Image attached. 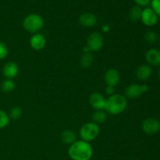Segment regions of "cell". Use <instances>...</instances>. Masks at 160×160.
<instances>
[{
    "instance_id": "obj_22",
    "label": "cell",
    "mask_w": 160,
    "mask_h": 160,
    "mask_svg": "<svg viewBox=\"0 0 160 160\" xmlns=\"http://www.w3.org/2000/svg\"><path fill=\"white\" fill-rule=\"evenodd\" d=\"M9 117L6 112L0 109V129L6 128L9 123Z\"/></svg>"
},
{
    "instance_id": "obj_7",
    "label": "cell",
    "mask_w": 160,
    "mask_h": 160,
    "mask_svg": "<svg viewBox=\"0 0 160 160\" xmlns=\"http://www.w3.org/2000/svg\"><path fill=\"white\" fill-rule=\"evenodd\" d=\"M142 131L147 134H155L160 131V122L155 118H146L142 124Z\"/></svg>"
},
{
    "instance_id": "obj_21",
    "label": "cell",
    "mask_w": 160,
    "mask_h": 160,
    "mask_svg": "<svg viewBox=\"0 0 160 160\" xmlns=\"http://www.w3.org/2000/svg\"><path fill=\"white\" fill-rule=\"evenodd\" d=\"M22 114H23V110H22L21 108L19 107V106H15V107L11 109L9 117V119H11V120H16L20 119L21 117Z\"/></svg>"
},
{
    "instance_id": "obj_19",
    "label": "cell",
    "mask_w": 160,
    "mask_h": 160,
    "mask_svg": "<svg viewBox=\"0 0 160 160\" xmlns=\"http://www.w3.org/2000/svg\"><path fill=\"white\" fill-rule=\"evenodd\" d=\"M93 56L91 52H84L80 59V65L82 68H88L93 62Z\"/></svg>"
},
{
    "instance_id": "obj_15",
    "label": "cell",
    "mask_w": 160,
    "mask_h": 160,
    "mask_svg": "<svg viewBox=\"0 0 160 160\" xmlns=\"http://www.w3.org/2000/svg\"><path fill=\"white\" fill-rule=\"evenodd\" d=\"M152 73V70L150 66L144 64V65L140 66L137 69L136 76H137L138 79L141 80V81H147L151 77Z\"/></svg>"
},
{
    "instance_id": "obj_29",
    "label": "cell",
    "mask_w": 160,
    "mask_h": 160,
    "mask_svg": "<svg viewBox=\"0 0 160 160\" xmlns=\"http://www.w3.org/2000/svg\"><path fill=\"white\" fill-rule=\"evenodd\" d=\"M158 75H159V79H160V70H159V73H158Z\"/></svg>"
},
{
    "instance_id": "obj_20",
    "label": "cell",
    "mask_w": 160,
    "mask_h": 160,
    "mask_svg": "<svg viewBox=\"0 0 160 160\" xmlns=\"http://www.w3.org/2000/svg\"><path fill=\"white\" fill-rule=\"evenodd\" d=\"M1 89L5 93L12 92L15 89V83L11 79H6L2 82Z\"/></svg>"
},
{
    "instance_id": "obj_10",
    "label": "cell",
    "mask_w": 160,
    "mask_h": 160,
    "mask_svg": "<svg viewBox=\"0 0 160 160\" xmlns=\"http://www.w3.org/2000/svg\"><path fill=\"white\" fill-rule=\"evenodd\" d=\"M45 45H46V39L45 36L40 33L34 34L30 39V45L33 49L36 51H40L43 49Z\"/></svg>"
},
{
    "instance_id": "obj_9",
    "label": "cell",
    "mask_w": 160,
    "mask_h": 160,
    "mask_svg": "<svg viewBox=\"0 0 160 160\" xmlns=\"http://www.w3.org/2000/svg\"><path fill=\"white\" fill-rule=\"evenodd\" d=\"M106 102V99L105 98V97L98 92L92 93L89 98V102H90L91 106L95 110H104Z\"/></svg>"
},
{
    "instance_id": "obj_14",
    "label": "cell",
    "mask_w": 160,
    "mask_h": 160,
    "mask_svg": "<svg viewBox=\"0 0 160 160\" xmlns=\"http://www.w3.org/2000/svg\"><path fill=\"white\" fill-rule=\"evenodd\" d=\"M145 59L152 66L160 65V50L158 48H151L145 54Z\"/></svg>"
},
{
    "instance_id": "obj_2",
    "label": "cell",
    "mask_w": 160,
    "mask_h": 160,
    "mask_svg": "<svg viewBox=\"0 0 160 160\" xmlns=\"http://www.w3.org/2000/svg\"><path fill=\"white\" fill-rule=\"evenodd\" d=\"M127 106L126 97L120 94H114L106 99L104 110L111 115H118L124 112Z\"/></svg>"
},
{
    "instance_id": "obj_3",
    "label": "cell",
    "mask_w": 160,
    "mask_h": 160,
    "mask_svg": "<svg viewBox=\"0 0 160 160\" xmlns=\"http://www.w3.org/2000/svg\"><path fill=\"white\" fill-rule=\"evenodd\" d=\"M44 26V20L42 17L36 13H31L27 16L23 20V28L28 32L31 34L38 33Z\"/></svg>"
},
{
    "instance_id": "obj_28",
    "label": "cell",
    "mask_w": 160,
    "mask_h": 160,
    "mask_svg": "<svg viewBox=\"0 0 160 160\" xmlns=\"http://www.w3.org/2000/svg\"><path fill=\"white\" fill-rule=\"evenodd\" d=\"M109 30H110V28H109V25H104V26L102 27V31H104V32H108Z\"/></svg>"
},
{
    "instance_id": "obj_25",
    "label": "cell",
    "mask_w": 160,
    "mask_h": 160,
    "mask_svg": "<svg viewBox=\"0 0 160 160\" xmlns=\"http://www.w3.org/2000/svg\"><path fill=\"white\" fill-rule=\"evenodd\" d=\"M152 9L158 16H160V0H152Z\"/></svg>"
},
{
    "instance_id": "obj_8",
    "label": "cell",
    "mask_w": 160,
    "mask_h": 160,
    "mask_svg": "<svg viewBox=\"0 0 160 160\" xmlns=\"http://www.w3.org/2000/svg\"><path fill=\"white\" fill-rule=\"evenodd\" d=\"M141 20L145 26L152 27L157 23L158 15L152 8H145L142 9Z\"/></svg>"
},
{
    "instance_id": "obj_4",
    "label": "cell",
    "mask_w": 160,
    "mask_h": 160,
    "mask_svg": "<svg viewBox=\"0 0 160 160\" xmlns=\"http://www.w3.org/2000/svg\"><path fill=\"white\" fill-rule=\"evenodd\" d=\"M99 132L100 128L98 124L94 122H88L84 123L80 129V137L81 140L90 143L98 137Z\"/></svg>"
},
{
    "instance_id": "obj_23",
    "label": "cell",
    "mask_w": 160,
    "mask_h": 160,
    "mask_svg": "<svg viewBox=\"0 0 160 160\" xmlns=\"http://www.w3.org/2000/svg\"><path fill=\"white\" fill-rule=\"evenodd\" d=\"M144 37H145V41L150 44H154L158 39L157 34H156V33L154 32L153 31H146Z\"/></svg>"
},
{
    "instance_id": "obj_11",
    "label": "cell",
    "mask_w": 160,
    "mask_h": 160,
    "mask_svg": "<svg viewBox=\"0 0 160 160\" xmlns=\"http://www.w3.org/2000/svg\"><path fill=\"white\" fill-rule=\"evenodd\" d=\"M104 81L107 86L115 87V86H117L120 83V73L115 69H109L105 73Z\"/></svg>"
},
{
    "instance_id": "obj_16",
    "label": "cell",
    "mask_w": 160,
    "mask_h": 160,
    "mask_svg": "<svg viewBox=\"0 0 160 160\" xmlns=\"http://www.w3.org/2000/svg\"><path fill=\"white\" fill-rule=\"evenodd\" d=\"M61 140L66 145H71L77 141V135L71 130H64L61 133Z\"/></svg>"
},
{
    "instance_id": "obj_5",
    "label": "cell",
    "mask_w": 160,
    "mask_h": 160,
    "mask_svg": "<svg viewBox=\"0 0 160 160\" xmlns=\"http://www.w3.org/2000/svg\"><path fill=\"white\" fill-rule=\"evenodd\" d=\"M104 45V39L101 34L98 32H93L88 36L87 40V48L91 52H98Z\"/></svg>"
},
{
    "instance_id": "obj_26",
    "label": "cell",
    "mask_w": 160,
    "mask_h": 160,
    "mask_svg": "<svg viewBox=\"0 0 160 160\" xmlns=\"http://www.w3.org/2000/svg\"><path fill=\"white\" fill-rule=\"evenodd\" d=\"M134 2L136 3V5L138 6H146L147 5L149 4L152 2V0H134Z\"/></svg>"
},
{
    "instance_id": "obj_18",
    "label": "cell",
    "mask_w": 160,
    "mask_h": 160,
    "mask_svg": "<svg viewBox=\"0 0 160 160\" xmlns=\"http://www.w3.org/2000/svg\"><path fill=\"white\" fill-rule=\"evenodd\" d=\"M142 9L141 8V6H134L130 9L129 14H128V17L129 19L133 22L138 21L141 20V17H142Z\"/></svg>"
},
{
    "instance_id": "obj_13",
    "label": "cell",
    "mask_w": 160,
    "mask_h": 160,
    "mask_svg": "<svg viewBox=\"0 0 160 160\" xmlns=\"http://www.w3.org/2000/svg\"><path fill=\"white\" fill-rule=\"evenodd\" d=\"M79 23L81 26L85 28H92L97 23V18L93 13L91 12H84L81 14L79 17Z\"/></svg>"
},
{
    "instance_id": "obj_17",
    "label": "cell",
    "mask_w": 160,
    "mask_h": 160,
    "mask_svg": "<svg viewBox=\"0 0 160 160\" xmlns=\"http://www.w3.org/2000/svg\"><path fill=\"white\" fill-rule=\"evenodd\" d=\"M92 120L98 125L105 123L107 120V112L105 110H95L92 114Z\"/></svg>"
},
{
    "instance_id": "obj_1",
    "label": "cell",
    "mask_w": 160,
    "mask_h": 160,
    "mask_svg": "<svg viewBox=\"0 0 160 160\" xmlns=\"http://www.w3.org/2000/svg\"><path fill=\"white\" fill-rule=\"evenodd\" d=\"M68 155L72 160H90L93 155V148L89 142L76 141L69 148Z\"/></svg>"
},
{
    "instance_id": "obj_30",
    "label": "cell",
    "mask_w": 160,
    "mask_h": 160,
    "mask_svg": "<svg viewBox=\"0 0 160 160\" xmlns=\"http://www.w3.org/2000/svg\"><path fill=\"white\" fill-rule=\"evenodd\" d=\"M159 44H160V39H159Z\"/></svg>"
},
{
    "instance_id": "obj_27",
    "label": "cell",
    "mask_w": 160,
    "mask_h": 160,
    "mask_svg": "<svg viewBox=\"0 0 160 160\" xmlns=\"http://www.w3.org/2000/svg\"><path fill=\"white\" fill-rule=\"evenodd\" d=\"M106 93L109 96L114 95L115 93V87H112V86H107L106 88Z\"/></svg>"
},
{
    "instance_id": "obj_12",
    "label": "cell",
    "mask_w": 160,
    "mask_h": 160,
    "mask_svg": "<svg viewBox=\"0 0 160 160\" xmlns=\"http://www.w3.org/2000/svg\"><path fill=\"white\" fill-rule=\"evenodd\" d=\"M2 73L7 79H13L18 75V65L14 62H6L2 68Z\"/></svg>"
},
{
    "instance_id": "obj_6",
    "label": "cell",
    "mask_w": 160,
    "mask_h": 160,
    "mask_svg": "<svg viewBox=\"0 0 160 160\" xmlns=\"http://www.w3.org/2000/svg\"><path fill=\"white\" fill-rule=\"evenodd\" d=\"M148 90V86L147 84H132L127 87L125 90V96L130 99H135Z\"/></svg>"
},
{
    "instance_id": "obj_24",
    "label": "cell",
    "mask_w": 160,
    "mask_h": 160,
    "mask_svg": "<svg viewBox=\"0 0 160 160\" xmlns=\"http://www.w3.org/2000/svg\"><path fill=\"white\" fill-rule=\"evenodd\" d=\"M9 53V50H8V47L4 42H0V59H6V56H8Z\"/></svg>"
}]
</instances>
